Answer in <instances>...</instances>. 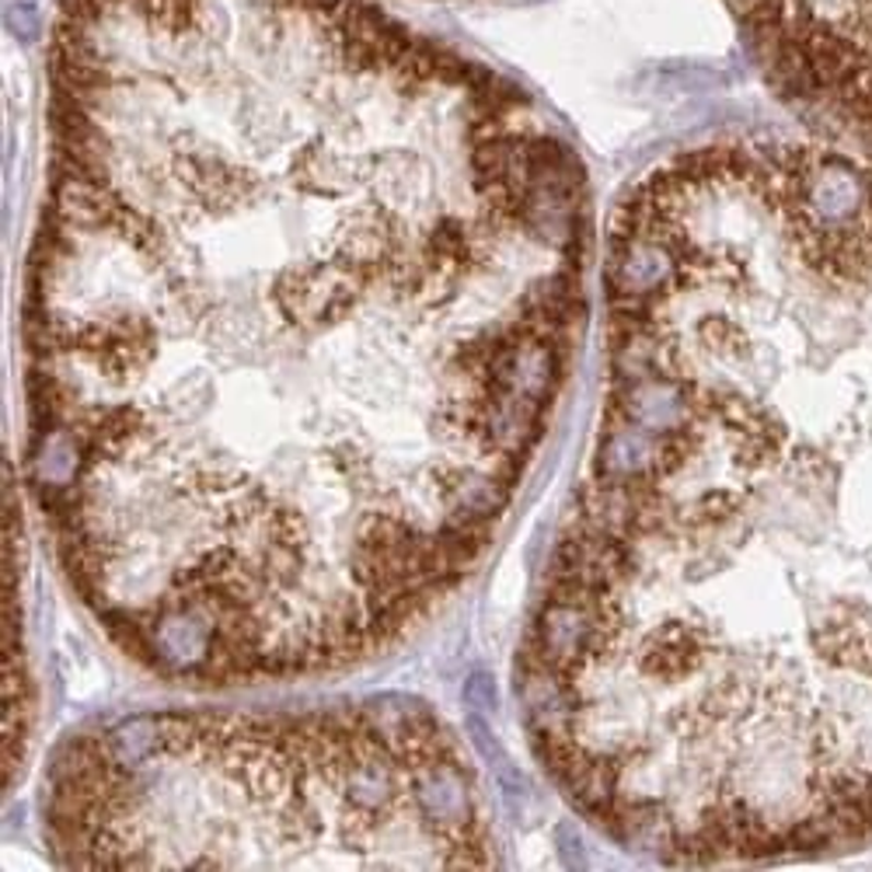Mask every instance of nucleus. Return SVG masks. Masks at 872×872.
<instances>
[{"instance_id":"1","label":"nucleus","mask_w":872,"mask_h":872,"mask_svg":"<svg viewBox=\"0 0 872 872\" xmlns=\"http://www.w3.org/2000/svg\"><path fill=\"white\" fill-rule=\"evenodd\" d=\"M618 293L577 521L593 712L705 859L872 830V175L806 147L701 193Z\"/></svg>"}]
</instances>
